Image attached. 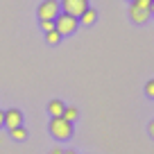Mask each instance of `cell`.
Instances as JSON below:
<instances>
[{
    "label": "cell",
    "mask_w": 154,
    "mask_h": 154,
    "mask_svg": "<svg viewBox=\"0 0 154 154\" xmlns=\"http://www.w3.org/2000/svg\"><path fill=\"white\" fill-rule=\"evenodd\" d=\"M48 129H50V134H52L57 140H66V138L72 136V122L66 120L63 116H54V118H50Z\"/></svg>",
    "instance_id": "1"
},
{
    "label": "cell",
    "mask_w": 154,
    "mask_h": 154,
    "mask_svg": "<svg viewBox=\"0 0 154 154\" xmlns=\"http://www.w3.org/2000/svg\"><path fill=\"white\" fill-rule=\"evenodd\" d=\"M77 27H79V18H77V16H70V14H63V11H59L57 18H54V29H57L61 36L75 34Z\"/></svg>",
    "instance_id": "2"
},
{
    "label": "cell",
    "mask_w": 154,
    "mask_h": 154,
    "mask_svg": "<svg viewBox=\"0 0 154 154\" xmlns=\"http://www.w3.org/2000/svg\"><path fill=\"white\" fill-rule=\"evenodd\" d=\"M59 11H61L59 0H43L36 9V16H38V20H54Z\"/></svg>",
    "instance_id": "3"
},
{
    "label": "cell",
    "mask_w": 154,
    "mask_h": 154,
    "mask_svg": "<svg viewBox=\"0 0 154 154\" xmlns=\"http://www.w3.org/2000/svg\"><path fill=\"white\" fill-rule=\"evenodd\" d=\"M59 5H61V11L63 14H70V16H79L88 9V0H59Z\"/></svg>",
    "instance_id": "4"
},
{
    "label": "cell",
    "mask_w": 154,
    "mask_h": 154,
    "mask_svg": "<svg viewBox=\"0 0 154 154\" xmlns=\"http://www.w3.org/2000/svg\"><path fill=\"white\" fill-rule=\"evenodd\" d=\"M149 9H140V7H136L134 2L129 5V18H131V23H136V25H143V23H147L149 20Z\"/></svg>",
    "instance_id": "5"
},
{
    "label": "cell",
    "mask_w": 154,
    "mask_h": 154,
    "mask_svg": "<svg viewBox=\"0 0 154 154\" xmlns=\"http://www.w3.org/2000/svg\"><path fill=\"white\" fill-rule=\"evenodd\" d=\"M23 125V113L18 109H7L5 111V127L7 129H14V127Z\"/></svg>",
    "instance_id": "6"
},
{
    "label": "cell",
    "mask_w": 154,
    "mask_h": 154,
    "mask_svg": "<svg viewBox=\"0 0 154 154\" xmlns=\"http://www.w3.org/2000/svg\"><path fill=\"white\" fill-rule=\"evenodd\" d=\"M63 109H66V104H63L61 100H50V102H48V113H50V118H54V116H63Z\"/></svg>",
    "instance_id": "7"
},
{
    "label": "cell",
    "mask_w": 154,
    "mask_h": 154,
    "mask_svg": "<svg viewBox=\"0 0 154 154\" xmlns=\"http://www.w3.org/2000/svg\"><path fill=\"white\" fill-rule=\"evenodd\" d=\"M95 20H97V11L91 9V7H88V9L84 11L82 16H79V23H82V25H93Z\"/></svg>",
    "instance_id": "8"
},
{
    "label": "cell",
    "mask_w": 154,
    "mask_h": 154,
    "mask_svg": "<svg viewBox=\"0 0 154 154\" xmlns=\"http://www.w3.org/2000/svg\"><path fill=\"white\" fill-rule=\"evenodd\" d=\"M9 134H11V138H14V140H25V138H27V129H25L23 125L9 129Z\"/></svg>",
    "instance_id": "9"
},
{
    "label": "cell",
    "mask_w": 154,
    "mask_h": 154,
    "mask_svg": "<svg viewBox=\"0 0 154 154\" xmlns=\"http://www.w3.org/2000/svg\"><path fill=\"white\" fill-rule=\"evenodd\" d=\"M45 41H48L50 45H57L59 41H61V34H59L57 29H50V32H45Z\"/></svg>",
    "instance_id": "10"
},
{
    "label": "cell",
    "mask_w": 154,
    "mask_h": 154,
    "mask_svg": "<svg viewBox=\"0 0 154 154\" xmlns=\"http://www.w3.org/2000/svg\"><path fill=\"white\" fill-rule=\"evenodd\" d=\"M77 116H79V111H77L75 106H66V109H63V118H66V120L75 122V120H77Z\"/></svg>",
    "instance_id": "11"
},
{
    "label": "cell",
    "mask_w": 154,
    "mask_h": 154,
    "mask_svg": "<svg viewBox=\"0 0 154 154\" xmlns=\"http://www.w3.org/2000/svg\"><path fill=\"white\" fill-rule=\"evenodd\" d=\"M145 95H147V97H152V100H154V79H149V82L145 84Z\"/></svg>",
    "instance_id": "12"
},
{
    "label": "cell",
    "mask_w": 154,
    "mask_h": 154,
    "mask_svg": "<svg viewBox=\"0 0 154 154\" xmlns=\"http://www.w3.org/2000/svg\"><path fill=\"white\" fill-rule=\"evenodd\" d=\"M134 5L140 7V9H149V5H152V0H134ZM152 14V11H149Z\"/></svg>",
    "instance_id": "13"
},
{
    "label": "cell",
    "mask_w": 154,
    "mask_h": 154,
    "mask_svg": "<svg viewBox=\"0 0 154 154\" xmlns=\"http://www.w3.org/2000/svg\"><path fill=\"white\" fill-rule=\"evenodd\" d=\"M41 29H43V32L54 29V20H41Z\"/></svg>",
    "instance_id": "14"
},
{
    "label": "cell",
    "mask_w": 154,
    "mask_h": 154,
    "mask_svg": "<svg viewBox=\"0 0 154 154\" xmlns=\"http://www.w3.org/2000/svg\"><path fill=\"white\" fill-rule=\"evenodd\" d=\"M147 131H149V136L154 138V120H149V125H147Z\"/></svg>",
    "instance_id": "15"
},
{
    "label": "cell",
    "mask_w": 154,
    "mask_h": 154,
    "mask_svg": "<svg viewBox=\"0 0 154 154\" xmlns=\"http://www.w3.org/2000/svg\"><path fill=\"white\" fill-rule=\"evenodd\" d=\"M0 127H5V111H0Z\"/></svg>",
    "instance_id": "16"
},
{
    "label": "cell",
    "mask_w": 154,
    "mask_h": 154,
    "mask_svg": "<svg viewBox=\"0 0 154 154\" xmlns=\"http://www.w3.org/2000/svg\"><path fill=\"white\" fill-rule=\"evenodd\" d=\"M50 154H63V149L61 147H54V149H50Z\"/></svg>",
    "instance_id": "17"
},
{
    "label": "cell",
    "mask_w": 154,
    "mask_h": 154,
    "mask_svg": "<svg viewBox=\"0 0 154 154\" xmlns=\"http://www.w3.org/2000/svg\"><path fill=\"white\" fill-rule=\"evenodd\" d=\"M63 154H77V152H72V149H63Z\"/></svg>",
    "instance_id": "18"
},
{
    "label": "cell",
    "mask_w": 154,
    "mask_h": 154,
    "mask_svg": "<svg viewBox=\"0 0 154 154\" xmlns=\"http://www.w3.org/2000/svg\"><path fill=\"white\" fill-rule=\"evenodd\" d=\"M149 11H152V14H154V0H152V5H149Z\"/></svg>",
    "instance_id": "19"
},
{
    "label": "cell",
    "mask_w": 154,
    "mask_h": 154,
    "mask_svg": "<svg viewBox=\"0 0 154 154\" xmlns=\"http://www.w3.org/2000/svg\"><path fill=\"white\" fill-rule=\"evenodd\" d=\"M129 2H134V0H129Z\"/></svg>",
    "instance_id": "20"
}]
</instances>
